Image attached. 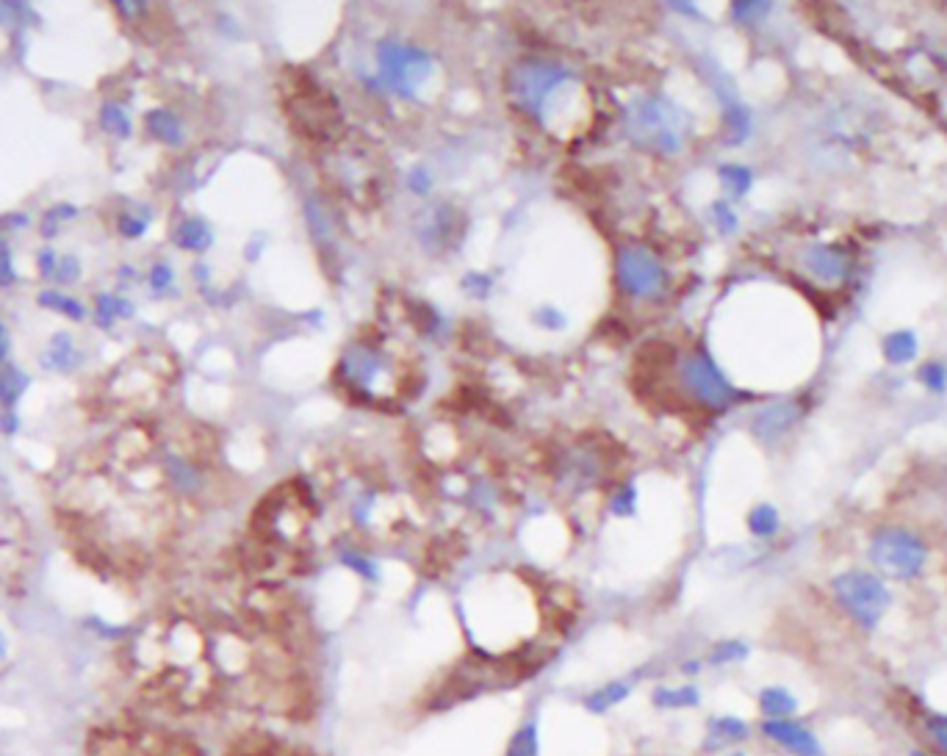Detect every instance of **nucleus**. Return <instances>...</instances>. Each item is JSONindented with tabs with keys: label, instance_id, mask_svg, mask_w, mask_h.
<instances>
[{
	"label": "nucleus",
	"instance_id": "nucleus-19",
	"mask_svg": "<svg viewBox=\"0 0 947 756\" xmlns=\"http://www.w3.org/2000/svg\"><path fill=\"white\" fill-rule=\"evenodd\" d=\"M14 280V269H12V258H9V250L0 244V286H9Z\"/></svg>",
	"mask_w": 947,
	"mask_h": 756
},
{
	"label": "nucleus",
	"instance_id": "nucleus-3",
	"mask_svg": "<svg viewBox=\"0 0 947 756\" xmlns=\"http://www.w3.org/2000/svg\"><path fill=\"white\" fill-rule=\"evenodd\" d=\"M756 732L762 734V740H768L773 748H779L787 756H828L826 743L804 720H759Z\"/></svg>",
	"mask_w": 947,
	"mask_h": 756
},
{
	"label": "nucleus",
	"instance_id": "nucleus-5",
	"mask_svg": "<svg viewBox=\"0 0 947 756\" xmlns=\"http://www.w3.org/2000/svg\"><path fill=\"white\" fill-rule=\"evenodd\" d=\"M756 709H759L762 720L798 718L801 698H798V693H792L787 684H765L756 693Z\"/></svg>",
	"mask_w": 947,
	"mask_h": 756
},
{
	"label": "nucleus",
	"instance_id": "nucleus-25",
	"mask_svg": "<svg viewBox=\"0 0 947 756\" xmlns=\"http://www.w3.org/2000/svg\"><path fill=\"white\" fill-rule=\"evenodd\" d=\"M6 654H9V640H6V635L0 632V662L6 660Z\"/></svg>",
	"mask_w": 947,
	"mask_h": 756
},
{
	"label": "nucleus",
	"instance_id": "nucleus-26",
	"mask_svg": "<svg viewBox=\"0 0 947 756\" xmlns=\"http://www.w3.org/2000/svg\"><path fill=\"white\" fill-rule=\"evenodd\" d=\"M906 756H936V754L931 751V748H912Z\"/></svg>",
	"mask_w": 947,
	"mask_h": 756
},
{
	"label": "nucleus",
	"instance_id": "nucleus-21",
	"mask_svg": "<svg viewBox=\"0 0 947 756\" xmlns=\"http://www.w3.org/2000/svg\"><path fill=\"white\" fill-rule=\"evenodd\" d=\"M679 671H682L687 679H693V676H698V673L704 671V662H701V660H687L682 668H679Z\"/></svg>",
	"mask_w": 947,
	"mask_h": 756
},
{
	"label": "nucleus",
	"instance_id": "nucleus-23",
	"mask_svg": "<svg viewBox=\"0 0 947 756\" xmlns=\"http://www.w3.org/2000/svg\"><path fill=\"white\" fill-rule=\"evenodd\" d=\"M39 266L45 269V275H48L50 269H53V255H50V250H45V255L39 258Z\"/></svg>",
	"mask_w": 947,
	"mask_h": 756
},
{
	"label": "nucleus",
	"instance_id": "nucleus-24",
	"mask_svg": "<svg viewBox=\"0 0 947 756\" xmlns=\"http://www.w3.org/2000/svg\"><path fill=\"white\" fill-rule=\"evenodd\" d=\"M6 349H9V341H6V330H3V324H0V360L6 355Z\"/></svg>",
	"mask_w": 947,
	"mask_h": 756
},
{
	"label": "nucleus",
	"instance_id": "nucleus-8",
	"mask_svg": "<svg viewBox=\"0 0 947 756\" xmlns=\"http://www.w3.org/2000/svg\"><path fill=\"white\" fill-rule=\"evenodd\" d=\"M701 704V690L698 684H657L651 690V707L660 712H682V709H696Z\"/></svg>",
	"mask_w": 947,
	"mask_h": 756
},
{
	"label": "nucleus",
	"instance_id": "nucleus-16",
	"mask_svg": "<svg viewBox=\"0 0 947 756\" xmlns=\"http://www.w3.org/2000/svg\"><path fill=\"white\" fill-rule=\"evenodd\" d=\"M103 128H106L108 133H117V136H128V133H131V122H128V117L122 114L120 108L108 106L103 108Z\"/></svg>",
	"mask_w": 947,
	"mask_h": 756
},
{
	"label": "nucleus",
	"instance_id": "nucleus-22",
	"mask_svg": "<svg viewBox=\"0 0 947 756\" xmlns=\"http://www.w3.org/2000/svg\"><path fill=\"white\" fill-rule=\"evenodd\" d=\"M167 280H169L167 269H164V266H158L156 272H153V283H156V286H164Z\"/></svg>",
	"mask_w": 947,
	"mask_h": 756
},
{
	"label": "nucleus",
	"instance_id": "nucleus-1",
	"mask_svg": "<svg viewBox=\"0 0 947 756\" xmlns=\"http://www.w3.org/2000/svg\"><path fill=\"white\" fill-rule=\"evenodd\" d=\"M831 596L842 615L862 632H876L892 607V590L873 571L851 568L831 579Z\"/></svg>",
	"mask_w": 947,
	"mask_h": 756
},
{
	"label": "nucleus",
	"instance_id": "nucleus-7",
	"mask_svg": "<svg viewBox=\"0 0 947 756\" xmlns=\"http://www.w3.org/2000/svg\"><path fill=\"white\" fill-rule=\"evenodd\" d=\"M806 269L817 277V280H823V283H837L845 277L848 272V258H845V252L840 247H826V244H820V247H812V250L806 252Z\"/></svg>",
	"mask_w": 947,
	"mask_h": 756
},
{
	"label": "nucleus",
	"instance_id": "nucleus-10",
	"mask_svg": "<svg viewBox=\"0 0 947 756\" xmlns=\"http://www.w3.org/2000/svg\"><path fill=\"white\" fill-rule=\"evenodd\" d=\"M748 657H751V646L745 640L726 637V640H718L715 646L709 648L707 665H712V668H732V665H743Z\"/></svg>",
	"mask_w": 947,
	"mask_h": 756
},
{
	"label": "nucleus",
	"instance_id": "nucleus-17",
	"mask_svg": "<svg viewBox=\"0 0 947 756\" xmlns=\"http://www.w3.org/2000/svg\"><path fill=\"white\" fill-rule=\"evenodd\" d=\"M39 302H42V305H48V308H59V311H67L72 319H81V316H84V308H81L78 302L70 300V297H61V294H53V291L42 294V297H39Z\"/></svg>",
	"mask_w": 947,
	"mask_h": 756
},
{
	"label": "nucleus",
	"instance_id": "nucleus-18",
	"mask_svg": "<svg viewBox=\"0 0 947 756\" xmlns=\"http://www.w3.org/2000/svg\"><path fill=\"white\" fill-rule=\"evenodd\" d=\"M150 128H153L156 136L167 139V142L175 139V131H172V120H169V114H156V117H150Z\"/></svg>",
	"mask_w": 947,
	"mask_h": 756
},
{
	"label": "nucleus",
	"instance_id": "nucleus-27",
	"mask_svg": "<svg viewBox=\"0 0 947 756\" xmlns=\"http://www.w3.org/2000/svg\"><path fill=\"white\" fill-rule=\"evenodd\" d=\"M726 756H751V754H748V751H743V748H737V751H729Z\"/></svg>",
	"mask_w": 947,
	"mask_h": 756
},
{
	"label": "nucleus",
	"instance_id": "nucleus-13",
	"mask_svg": "<svg viewBox=\"0 0 947 756\" xmlns=\"http://www.w3.org/2000/svg\"><path fill=\"white\" fill-rule=\"evenodd\" d=\"M920 380L928 391H936V394H942L947 388V366L942 360H928L923 369H920Z\"/></svg>",
	"mask_w": 947,
	"mask_h": 756
},
{
	"label": "nucleus",
	"instance_id": "nucleus-11",
	"mask_svg": "<svg viewBox=\"0 0 947 756\" xmlns=\"http://www.w3.org/2000/svg\"><path fill=\"white\" fill-rule=\"evenodd\" d=\"M504 756H540V726L538 720H524L516 732L510 734Z\"/></svg>",
	"mask_w": 947,
	"mask_h": 756
},
{
	"label": "nucleus",
	"instance_id": "nucleus-28",
	"mask_svg": "<svg viewBox=\"0 0 947 756\" xmlns=\"http://www.w3.org/2000/svg\"><path fill=\"white\" fill-rule=\"evenodd\" d=\"M139 756H169V754H153V751H150V754H139Z\"/></svg>",
	"mask_w": 947,
	"mask_h": 756
},
{
	"label": "nucleus",
	"instance_id": "nucleus-9",
	"mask_svg": "<svg viewBox=\"0 0 947 756\" xmlns=\"http://www.w3.org/2000/svg\"><path fill=\"white\" fill-rule=\"evenodd\" d=\"M884 358L892 366H903V363H909V360L917 358V352H920V341H917V333L914 330H895V333H889L884 338Z\"/></svg>",
	"mask_w": 947,
	"mask_h": 756
},
{
	"label": "nucleus",
	"instance_id": "nucleus-14",
	"mask_svg": "<svg viewBox=\"0 0 947 756\" xmlns=\"http://www.w3.org/2000/svg\"><path fill=\"white\" fill-rule=\"evenodd\" d=\"M748 524L754 529V535L770 538V535H776V529H779V516H776L773 507H759V510H754V516H751Z\"/></svg>",
	"mask_w": 947,
	"mask_h": 756
},
{
	"label": "nucleus",
	"instance_id": "nucleus-15",
	"mask_svg": "<svg viewBox=\"0 0 947 756\" xmlns=\"http://www.w3.org/2000/svg\"><path fill=\"white\" fill-rule=\"evenodd\" d=\"M23 391V377L17 372H6L0 377V405H6V408H12L17 394Z\"/></svg>",
	"mask_w": 947,
	"mask_h": 756
},
{
	"label": "nucleus",
	"instance_id": "nucleus-6",
	"mask_svg": "<svg viewBox=\"0 0 947 756\" xmlns=\"http://www.w3.org/2000/svg\"><path fill=\"white\" fill-rule=\"evenodd\" d=\"M635 679L632 676H621V679H610V682L599 684L596 690H590L588 696L582 698V707L590 715H607L615 707H621L626 698L635 693Z\"/></svg>",
	"mask_w": 947,
	"mask_h": 756
},
{
	"label": "nucleus",
	"instance_id": "nucleus-2",
	"mask_svg": "<svg viewBox=\"0 0 947 756\" xmlns=\"http://www.w3.org/2000/svg\"><path fill=\"white\" fill-rule=\"evenodd\" d=\"M867 560L884 582H912L928 565V546L912 529L884 527L870 538Z\"/></svg>",
	"mask_w": 947,
	"mask_h": 756
},
{
	"label": "nucleus",
	"instance_id": "nucleus-12",
	"mask_svg": "<svg viewBox=\"0 0 947 756\" xmlns=\"http://www.w3.org/2000/svg\"><path fill=\"white\" fill-rule=\"evenodd\" d=\"M923 734L936 756H947V712H928L923 718Z\"/></svg>",
	"mask_w": 947,
	"mask_h": 756
},
{
	"label": "nucleus",
	"instance_id": "nucleus-4",
	"mask_svg": "<svg viewBox=\"0 0 947 756\" xmlns=\"http://www.w3.org/2000/svg\"><path fill=\"white\" fill-rule=\"evenodd\" d=\"M754 723L751 720L740 718V715H712L704 726V740H701V751L704 754H723V751H737L740 745H745L754 737Z\"/></svg>",
	"mask_w": 947,
	"mask_h": 756
},
{
	"label": "nucleus",
	"instance_id": "nucleus-20",
	"mask_svg": "<svg viewBox=\"0 0 947 756\" xmlns=\"http://www.w3.org/2000/svg\"><path fill=\"white\" fill-rule=\"evenodd\" d=\"M120 225H122V233H125V236H139V233L144 230V222H136V219H128V216H125V219H120Z\"/></svg>",
	"mask_w": 947,
	"mask_h": 756
}]
</instances>
